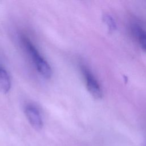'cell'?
<instances>
[{
  "label": "cell",
  "mask_w": 146,
  "mask_h": 146,
  "mask_svg": "<svg viewBox=\"0 0 146 146\" xmlns=\"http://www.w3.org/2000/svg\"><path fill=\"white\" fill-rule=\"evenodd\" d=\"M23 41L27 51L32 57L38 71L45 78H50L52 75V71L48 63L40 55L35 47L28 39L24 38Z\"/></svg>",
  "instance_id": "cell-1"
},
{
  "label": "cell",
  "mask_w": 146,
  "mask_h": 146,
  "mask_svg": "<svg viewBox=\"0 0 146 146\" xmlns=\"http://www.w3.org/2000/svg\"><path fill=\"white\" fill-rule=\"evenodd\" d=\"M82 70L85 77L88 91L95 99H101L103 95L102 91L97 80L87 68L83 66Z\"/></svg>",
  "instance_id": "cell-2"
},
{
  "label": "cell",
  "mask_w": 146,
  "mask_h": 146,
  "mask_svg": "<svg viewBox=\"0 0 146 146\" xmlns=\"http://www.w3.org/2000/svg\"><path fill=\"white\" fill-rule=\"evenodd\" d=\"M25 115L31 125L36 130H40L43 127V120L40 111L36 107L29 104L25 107Z\"/></svg>",
  "instance_id": "cell-3"
},
{
  "label": "cell",
  "mask_w": 146,
  "mask_h": 146,
  "mask_svg": "<svg viewBox=\"0 0 146 146\" xmlns=\"http://www.w3.org/2000/svg\"><path fill=\"white\" fill-rule=\"evenodd\" d=\"M11 88V80L7 72L0 67V91L7 94Z\"/></svg>",
  "instance_id": "cell-4"
},
{
  "label": "cell",
  "mask_w": 146,
  "mask_h": 146,
  "mask_svg": "<svg viewBox=\"0 0 146 146\" xmlns=\"http://www.w3.org/2000/svg\"><path fill=\"white\" fill-rule=\"evenodd\" d=\"M132 31L134 36L138 39L141 48L146 52V32L137 25L133 26Z\"/></svg>",
  "instance_id": "cell-5"
},
{
  "label": "cell",
  "mask_w": 146,
  "mask_h": 146,
  "mask_svg": "<svg viewBox=\"0 0 146 146\" xmlns=\"http://www.w3.org/2000/svg\"><path fill=\"white\" fill-rule=\"evenodd\" d=\"M103 19L104 20V22L107 24V25L108 26L110 30L112 31L116 29V23L114 19H113V18L111 15L108 14H105L104 15Z\"/></svg>",
  "instance_id": "cell-6"
}]
</instances>
